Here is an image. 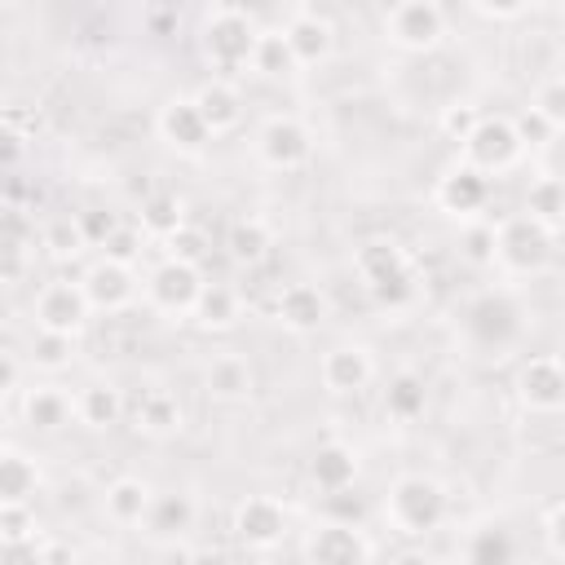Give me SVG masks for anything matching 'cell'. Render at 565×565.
I'll return each instance as SVG.
<instances>
[{"label":"cell","mask_w":565,"mask_h":565,"mask_svg":"<svg viewBox=\"0 0 565 565\" xmlns=\"http://www.w3.org/2000/svg\"><path fill=\"white\" fill-rule=\"evenodd\" d=\"M260 31L252 26L247 13L238 9H221L207 18L203 26V57L221 71H234V66H252V49H256Z\"/></svg>","instance_id":"cell-4"},{"label":"cell","mask_w":565,"mask_h":565,"mask_svg":"<svg viewBox=\"0 0 565 565\" xmlns=\"http://www.w3.org/2000/svg\"><path fill=\"white\" fill-rule=\"evenodd\" d=\"M450 512V499H446V486L437 477H424V472H406L388 486L384 494V516L397 534L406 539H424L433 534Z\"/></svg>","instance_id":"cell-1"},{"label":"cell","mask_w":565,"mask_h":565,"mask_svg":"<svg viewBox=\"0 0 565 565\" xmlns=\"http://www.w3.org/2000/svg\"><path fill=\"white\" fill-rule=\"evenodd\" d=\"M322 512H327V521H349V525H362L366 503H362V494L349 486V490H331V494H322Z\"/></svg>","instance_id":"cell-41"},{"label":"cell","mask_w":565,"mask_h":565,"mask_svg":"<svg viewBox=\"0 0 565 565\" xmlns=\"http://www.w3.org/2000/svg\"><path fill=\"white\" fill-rule=\"evenodd\" d=\"M539 9H565V0H534Z\"/></svg>","instance_id":"cell-52"},{"label":"cell","mask_w":565,"mask_h":565,"mask_svg":"<svg viewBox=\"0 0 565 565\" xmlns=\"http://www.w3.org/2000/svg\"><path fill=\"white\" fill-rule=\"evenodd\" d=\"M472 4H477L486 18H499V22H508V18H521V13H525L534 0H472Z\"/></svg>","instance_id":"cell-49"},{"label":"cell","mask_w":565,"mask_h":565,"mask_svg":"<svg viewBox=\"0 0 565 565\" xmlns=\"http://www.w3.org/2000/svg\"><path fill=\"white\" fill-rule=\"evenodd\" d=\"M512 124H516V132H521V141H525V146H547V141H552V132H556V124H552L547 115H539L534 106H525Z\"/></svg>","instance_id":"cell-45"},{"label":"cell","mask_w":565,"mask_h":565,"mask_svg":"<svg viewBox=\"0 0 565 565\" xmlns=\"http://www.w3.org/2000/svg\"><path fill=\"white\" fill-rule=\"evenodd\" d=\"M424 406H428V384H424V375L397 371V375L388 380V388H384V415L397 419V424H411V419L424 415Z\"/></svg>","instance_id":"cell-29"},{"label":"cell","mask_w":565,"mask_h":565,"mask_svg":"<svg viewBox=\"0 0 565 565\" xmlns=\"http://www.w3.org/2000/svg\"><path fill=\"white\" fill-rule=\"evenodd\" d=\"M543 534H547L552 556H565V499L547 508V516H543Z\"/></svg>","instance_id":"cell-48"},{"label":"cell","mask_w":565,"mask_h":565,"mask_svg":"<svg viewBox=\"0 0 565 565\" xmlns=\"http://www.w3.org/2000/svg\"><path fill=\"white\" fill-rule=\"evenodd\" d=\"M494 238H499L494 225H468V234H463V256H468L472 265H494Z\"/></svg>","instance_id":"cell-44"},{"label":"cell","mask_w":565,"mask_h":565,"mask_svg":"<svg viewBox=\"0 0 565 565\" xmlns=\"http://www.w3.org/2000/svg\"><path fill=\"white\" fill-rule=\"evenodd\" d=\"M0 384H4V393H13V384H18V358H13V353L4 358V375H0Z\"/></svg>","instance_id":"cell-50"},{"label":"cell","mask_w":565,"mask_h":565,"mask_svg":"<svg viewBox=\"0 0 565 565\" xmlns=\"http://www.w3.org/2000/svg\"><path fill=\"white\" fill-rule=\"evenodd\" d=\"M150 503H154V490L141 481V477H115L110 486H106V499H102V508H106V516L115 521V525H146V512H150Z\"/></svg>","instance_id":"cell-25"},{"label":"cell","mask_w":565,"mask_h":565,"mask_svg":"<svg viewBox=\"0 0 565 565\" xmlns=\"http://www.w3.org/2000/svg\"><path fill=\"white\" fill-rule=\"evenodd\" d=\"M238 318H243V296L230 282H203L194 300V322L203 331H230Z\"/></svg>","instance_id":"cell-26"},{"label":"cell","mask_w":565,"mask_h":565,"mask_svg":"<svg viewBox=\"0 0 565 565\" xmlns=\"http://www.w3.org/2000/svg\"><path fill=\"white\" fill-rule=\"evenodd\" d=\"M141 225H119L106 243H102V256H110V260H124V265H137L141 260Z\"/></svg>","instance_id":"cell-42"},{"label":"cell","mask_w":565,"mask_h":565,"mask_svg":"<svg viewBox=\"0 0 565 565\" xmlns=\"http://www.w3.org/2000/svg\"><path fill=\"white\" fill-rule=\"evenodd\" d=\"M525 212L556 230L565 221V181L561 177H534L525 190Z\"/></svg>","instance_id":"cell-35"},{"label":"cell","mask_w":565,"mask_h":565,"mask_svg":"<svg viewBox=\"0 0 565 565\" xmlns=\"http://www.w3.org/2000/svg\"><path fill=\"white\" fill-rule=\"evenodd\" d=\"M552 260V225L534 221L530 212L508 216L494 238V265L508 274H539Z\"/></svg>","instance_id":"cell-2"},{"label":"cell","mask_w":565,"mask_h":565,"mask_svg":"<svg viewBox=\"0 0 565 565\" xmlns=\"http://www.w3.org/2000/svg\"><path fill=\"white\" fill-rule=\"evenodd\" d=\"M22 419H26V428H35V433H62L71 419H79L75 415V397L71 393H62L57 384H35V388H26V397H22Z\"/></svg>","instance_id":"cell-18"},{"label":"cell","mask_w":565,"mask_h":565,"mask_svg":"<svg viewBox=\"0 0 565 565\" xmlns=\"http://www.w3.org/2000/svg\"><path fill=\"white\" fill-rule=\"evenodd\" d=\"M88 313H93V305H88V296H84V282H66V278L44 282V287L35 291V305H31L35 327L66 331V335H79L84 322H88Z\"/></svg>","instance_id":"cell-9"},{"label":"cell","mask_w":565,"mask_h":565,"mask_svg":"<svg viewBox=\"0 0 565 565\" xmlns=\"http://www.w3.org/2000/svg\"><path fill=\"white\" fill-rule=\"evenodd\" d=\"M305 556L318 565H358L375 556V543L362 534V525L349 521H327L305 539Z\"/></svg>","instance_id":"cell-12"},{"label":"cell","mask_w":565,"mask_h":565,"mask_svg":"<svg viewBox=\"0 0 565 565\" xmlns=\"http://www.w3.org/2000/svg\"><path fill=\"white\" fill-rule=\"evenodd\" d=\"M203 269L194 260H181V256H163L150 274H146V300L159 309V313H194V300L203 291Z\"/></svg>","instance_id":"cell-5"},{"label":"cell","mask_w":565,"mask_h":565,"mask_svg":"<svg viewBox=\"0 0 565 565\" xmlns=\"http://www.w3.org/2000/svg\"><path fill=\"white\" fill-rule=\"evenodd\" d=\"M539 115H547L556 128H565V79H543L539 88H534V102H530Z\"/></svg>","instance_id":"cell-43"},{"label":"cell","mask_w":565,"mask_h":565,"mask_svg":"<svg viewBox=\"0 0 565 565\" xmlns=\"http://www.w3.org/2000/svg\"><path fill=\"white\" fill-rule=\"evenodd\" d=\"M366 291H371L384 309H402V305H411V300H415V291H419V274H415V265H402V269H393V274L375 278Z\"/></svg>","instance_id":"cell-38"},{"label":"cell","mask_w":565,"mask_h":565,"mask_svg":"<svg viewBox=\"0 0 565 565\" xmlns=\"http://www.w3.org/2000/svg\"><path fill=\"white\" fill-rule=\"evenodd\" d=\"M194 102H199V110H203V119H207L212 132H230V128H238V119H243V97H238V88L225 84V79H207V84L194 93Z\"/></svg>","instance_id":"cell-28"},{"label":"cell","mask_w":565,"mask_h":565,"mask_svg":"<svg viewBox=\"0 0 565 565\" xmlns=\"http://www.w3.org/2000/svg\"><path fill=\"white\" fill-rule=\"evenodd\" d=\"M371 375H375V362H371V349H362V344H335L318 362V380L335 397L362 393L371 384Z\"/></svg>","instance_id":"cell-15"},{"label":"cell","mask_w":565,"mask_h":565,"mask_svg":"<svg viewBox=\"0 0 565 565\" xmlns=\"http://www.w3.org/2000/svg\"><path fill=\"white\" fill-rule=\"evenodd\" d=\"M256 154L274 172H296V168L309 163L313 137H309V128L296 115H269L260 124V132H256Z\"/></svg>","instance_id":"cell-7"},{"label":"cell","mask_w":565,"mask_h":565,"mask_svg":"<svg viewBox=\"0 0 565 565\" xmlns=\"http://www.w3.org/2000/svg\"><path fill=\"white\" fill-rule=\"evenodd\" d=\"M282 31H287L291 53H296L300 66H318V62H327L331 49H335V26H331L322 13H296Z\"/></svg>","instance_id":"cell-21"},{"label":"cell","mask_w":565,"mask_h":565,"mask_svg":"<svg viewBox=\"0 0 565 565\" xmlns=\"http://www.w3.org/2000/svg\"><path fill=\"white\" fill-rule=\"evenodd\" d=\"M31 543H35V512H31V503L0 499V547L9 556H18Z\"/></svg>","instance_id":"cell-34"},{"label":"cell","mask_w":565,"mask_h":565,"mask_svg":"<svg viewBox=\"0 0 565 565\" xmlns=\"http://www.w3.org/2000/svg\"><path fill=\"white\" fill-rule=\"evenodd\" d=\"M388 40L406 53H428L441 44L446 35V13L437 0H397L388 9V22H384Z\"/></svg>","instance_id":"cell-6"},{"label":"cell","mask_w":565,"mask_h":565,"mask_svg":"<svg viewBox=\"0 0 565 565\" xmlns=\"http://www.w3.org/2000/svg\"><path fill=\"white\" fill-rule=\"evenodd\" d=\"M75 415H79V424L84 428H93V433H106V428H115L124 415H128V402H124V393L115 388V384H84L79 393H75Z\"/></svg>","instance_id":"cell-24"},{"label":"cell","mask_w":565,"mask_h":565,"mask_svg":"<svg viewBox=\"0 0 565 565\" xmlns=\"http://www.w3.org/2000/svg\"><path fill=\"white\" fill-rule=\"evenodd\" d=\"M477 124H481V110H477L472 102H450V106H441V115H437V128H441L446 141H463Z\"/></svg>","instance_id":"cell-40"},{"label":"cell","mask_w":565,"mask_h":565,"mask_svg":"<svg viewBox=\"0 0 565 565\" xmlns=\"http://www.w3.org/2000/svg\"><path fill=\"white\" fill-rule=\"evenodd\" d=\"M463 327L481 349H508L521 335V305L508 291H481L468 305Z\"/></svg>","instance_id":"cell-8"},{"label":"cell","mask_w":565,"mask_h":565,"mask_svg":"<svg viewBox=\"0 0 565 565\" xmlns=\"http://www.w3.org/2000/svg\"><path fill=\"white\" fill-rule=\"evenodd\" d=\"M252 71L265 75V79H287V75L300 71L287 31H260V40H256V49H252Z\"/></svg>","instance_id":"cell-33"},{"label":"cell","mask_w":565,"mask_h":565,"mask_svg":"<svg viewBox=\"0 0 565 565\" xmlns=\"http://www.w3.org/2000/svg\"><path fill=\"white\" fill-rule=\"evenodd\" d=\"M433 199H437V207L450 212V216H477V212L490 203V177L463 159V163H455V168H446V172L437 177Z\"/></svg>","instance_id":"cell-14"},{"label":"cell","mask_w":565,"mask_h":565,"mask_svg":"<svg viewBox=\"0 0 565 565\" xmlns=\"http://www.w3.org/2000/svg\"><path fill=\"white\" fill-rule=\"evenodd\" d=\"M203 388L216 397V402H247L252 388H256V375H252V362L243 353H216L203 371Z\"/></svg>","instance_id":"cell-19"},{"label":"cell","mask_w":565,"mask_h":565,"mask_svg":"<svg viewBox=\"0 0 565 565\" xmlns=\"http://www.w3.org/2000/svg\"><path fill=\"white\" fill-rule=\"evenodd\" d=\"M79 225H84V234H88V247H102L124 221H119L110 207H88V212H79Z\"/></svg>","instance_id":"cell-46"},{"label":"cell","mask_w":565,"mask_h":565,"mask_svg":"<svg viewBox=\"0 0 565 565\" xmlns=\"http://www.w3.org/2000/svg\"><path fill=\"white\" fill-rule=\"evenodd\" d=\"M282 530H287V512H282V503L269 499V494H247V499L234 508V534H238V543H247V547H274V543L282 539Z\"/></svg>","instance_id":"cell-16"},{"label":"cell","mask_w":565,"mask_h":565,"mask_svg":"<svg viewBox=\"0 0 565 565\" xmlns=\"http://www.w3.org/2000/svg\"><path fill=\"white\" fill-rule=\"evenodd\" d=\"M463 556H468V561H477V565H499V561H512V556H516V547H512V539H508V530H503V525H481V530H472V534H468Z\"/></svg>","instance_id":"cell-37"},{"label":"cell","mask_w":565,"mask_h":565,"mask_svg":"<svg viewBox=\"0 0 565 565\" xmlns=\"http://www.w3.org/2000/svg\"><path fill=\"white\" fill-rule=\"evenodd\" d=\"M137 225H141L146 238L168 243L177 230H185V203H181L177 194H150V199H141Z\"/></svg>","instance_id":"cell-31"},{"label":"cell","mask_w":565,"mask_h":565,"mask_svg":"<svg viewBox=\"0 0 565 565\" xmlns=\"http://www.w3.org/2000/svg\"><path fill=\"white\" fill-rule=\"evenodd\" d=\"M154 132H159V141H168L181 154H199L216 137L207 128V119H203V110H199L194 97H168L159 106V115H154Z\"/></svg>","instance_id":"cell-10"},{"label":"cell","mask_w":565,"mask_h":565,"mask_svg":"<svg viewBox=\"0 0 565 565\" xmlns=\"http://www.w3.org/2000/svg\"><path fill=\"white\" fill-rule=\"evenodd\" d=\"M516 397L530 411H561L565 406V362L552 353L525 358L516 371Z\"/></svg>","instance_id":"cell-13"},{"label":"cell","mask_w":565,"mask_h":565,"mask_svg":"<svg viewBox=\"0 0 565 565\" xmlns=\"http://www.w3.org/2000/svg\"><path fill=\"white\" fill-rule=\"evenodd\" d=\"M79 282H84V296H88V305L97 313H119V309H128L137 300V274H132V265L110 260V256L93 260Z\"/></svg>","instance_id":"cell-11"},{"label":"cell","mask_w":565,"mask_h":565,"mask_svg":"<svg viewBox=\"0 0 565 565\" xmlns=\"http://www.w3.org/2000/svg\"><path fill=\"white\" fill-rule=\"evenodd\" d=\"M40 243L53 252V256H79L84 247H88V234H84V225H79V216H53L49 225H44V234H40Z\"/></svg>","instance_id":"cell-39"},{"label":"cell","mask_w":565,"mask_h":565,"mask_svg":"<svg viewBox=\"0 0 565 565\" xmlns=\"http://www.w3.org/2000/svg\"><path fill=\"white\" fill-rule=\"evenodd\" d=\"M459 150H463V159H468L472 168H481L486 177H494V172L516 168V159L525 154V141H521V132H516L512 119H503V115H481V124L459 141Z\"/></svg>","instance_id":"cell-3"},{"label":"cell","mask_w":565,"mask_h":565,"mask_svg":"<svg viewBox=\"0 0 565 565\" xmlns=\"http://www.w3.org/2000/svg\"><path fill=\"white\" fill-rule=\"evenodd\" d=\"M269 247H274V234H269V225L260 216H238L230 225V234H225V256L234 265H256V260H265Z\"/></svg>","instance_id":"cell-30"},{"label":"cell","mask_w":565,"mask_h":565,"mask_svg":"<svg viewBox=\"0 0 565 565\" xmlns=\"http://www.w3.org/2000/svg\"><path fill=\"white\" fill-rule=\"evenodd\" d=\"M190 525H194V499L185 490L154 494V503L146 512V530L154 539H181V534H190Z\"/></svg>","instance_id":"cell-27"},{"label":"cell","mask_w":565,"mask_h":565,"mask_svg":"<svg viewBox=\"0 0 565 565\" xmlns=\"http://www.w3.org/2000/svg\"><path fill=\"white\" fill-rule=\"evenodd\" d=\"M402 265H411V256H406V247H402L397 238H366V243L353 252V269H358V278H362L366 287H371L375 278L402 269Z\"/></svg>","instance_id":"cell-32"},{"label":"cell","mask_w":565,"mask_h":565,"mask_svg":"<svg viewBox=\"0 0 565 565\" xmlns=\"http://www.w3.org/2000/svg\"><path fill=\"white\" fill-rule=\"evenodd\" d=\"M203 252H207V243H203V234H199V230H190V225H185V230H177V234L168 238V256H181V260H194V265H199V260H203Z\"/></svg>","instance_id":"cell-47"},{"label":"cell","mask_w":565,"mask_h":565,"mask_svg":"<svg viewBox=\"0 0 565 565\" xmlns=\"http://www.w3.org/2000/svg\"><path fill=\"white\" fill-rule=\"evenodd\" d=\"M309 481L313 490L331 494V490H349L358 481V450L344 441H322L309 459Z\"/></svg>","instance_id":"cell-20"},{"label":"cell","mask_w":565,"mask_h":565,"mask_svg":"<svg viewBox=\"0 0 565 565\" xmlns=\"http://www.w3.org/2000/svg\"><path fill=\"white\" fill-rule=\"evenodd\" d=\"M132 428L146 433V437H172L181 433V402L172 388H146L137 402H132Z\"/></svg>","instance_id":"cell-22"},{"label":"cell","mask_w":565,"mask_h":565,"mask_svg":"<svg viewBox=\"0 0 565 565\" xmlns=\"http://www.w3.org/2000/svg\"><path fill=\"white\" fill-rule=\"evenodd\" d=\"M327 313H331V305H327L322 287H313V282H287V287L278 291V300H274V318H278L287 331H296V335L318 331V327L327 322Z\"/></svg>","instance_id":"cell-17"},{"label":"cell","mask_w":565,"mask_h":565,"mask_svg":"<svg viewBox=\"0 0 565 565\" xmlns=\"http://www.w3.org/2000/svg\"><path fill=\"white\" fill-rule=\"evenodd\" d=\"M44 472H40V459L26 455L22 446L4 441L0 446V499H18V503H31L35 490H40Z\"/></svg>","instance_id":"cell-23"},{"label":"cell","mask_w":565,"mask_h":565,"mask_svg":"<svg viewBox=\"0 0 565 565\" xmlns=\"http://www.w3.org/2000/svg\"><path fill=\"white\" fill-rule=\"evenodd\" d=\"M556 79H565V44L556 49Z\"/></svg>","instance_id":"cell-51"},{"label":"cell","mask_w":565,"mask_h":565,"mask_svg":"<svg viewBox=\"0 0 565 565\" xmlns=\"http://www.w3.org/2000/svg\"><path fill=\"white\" fill-rule=\"evenodd\" d=\"M26 358H31V366H40V371H62V366H71V358H75V335L35 327V335H31V344H26Z\"/></svg>","instance_id":"cell-36"}]
</instances>
